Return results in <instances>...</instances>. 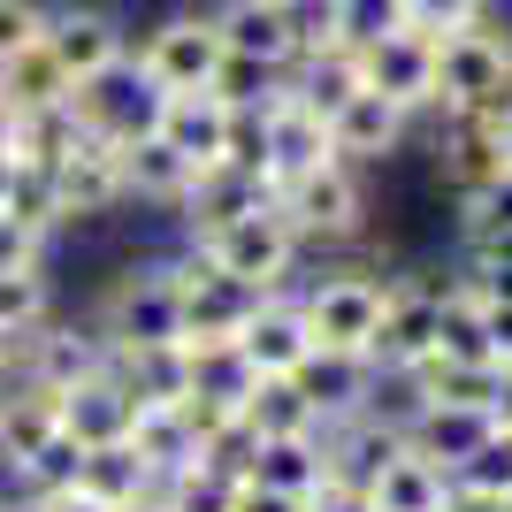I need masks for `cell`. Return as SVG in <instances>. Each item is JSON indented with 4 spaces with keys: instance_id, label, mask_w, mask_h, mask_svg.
<instances>
[{
    "instance_id": "42",
    "label": "cell",
    "mask_w": 512,
    "mask_h": 512,
    "mask_svg": "<svg viewBox=\"0 0 512 512\" xmlns=\"http://www.w3.org/2000/svg\"><path fill=\"white\" fill-rule=\"evenodd\" d=\"M46 245H54L46 230H31V222H16V214H0V276H39Z\"/></svg>"
},
{
    "instance_id": "58",
    "label": "cell",
    "mask_w": 512,
    "mask_h": 512,
    "mask_svg": "<svg viewBox=\"0 0 512 512\" xmlns=\"http://www.w3.org/2000/svg\"><path fill=\"white\" fill-rule=\"evenodd\" d=\"M505 367H512V360H505Z\"/></svg>"
},
{
    "instance_id": "7",
    "label": "cell",
    "mask_w": 512,
    "mask_h": 512,
    "mask_svg": "<svg viewBox=\"0 0 512 512\" xmlns=\"http://www.w3.org/2000/svg\"><path fill=\"white\" fill-rule=\"evenodd\" d=\"M169 268H176V291H184V344H237V329H245L253 306L268 299V291H253V283L222 276L199 245H176Z\"/></svg>"
},
{
    "instance_id": "48",
    "label": "cell",
    "mask_w": 512,
    "mask_h": 512,
    "mask_svg": "<svg viewBox=\"0 0 512 512\" xmlns=\"http://www.w3.org/2000/svg\"><path fill=\"white\" fill-rule=\"evenodd\" d=\"M237 512H314L306 497H283V490H253V482H237Z\"/></svg>"
},
{
    "instance_id": "39",
    "label": "cell",
    "mask_w": 512,
    "mask_h": 512,
    "mask_svg": "<svg viewBox=\"0 0 512 512\" xmlns=\"http://www.w3.org/2000/svg\"><path fill=\"white\" fill-rule=\"evenodd\" d=\"M398 23H406V31H428V39H444V31L490 23V0H398Z\"/></svg>"
},
{
    "instance_id": "13",
    "label": "cell",
    "mask_w": 512,
    "mask_h": 512,
    "mask_svg": "<svg viewBox=\"0 0 512 512\" xmlns=\"http://www.w3.org/2000/svg\"><path fill=\"white\" fill-rule=\"evenodd\" d=\"M360 62H367V85L390 92V100L406 107V115L436 107V39H428V31H406V23H390V31L360 39Z\"/></svg>"
},
{
    "instance_id": "1",
    "label": "cell",
    "mask_w": 512,
    "mask_h": 512,
    "mask_svg": "<svg viewBox=\"0 0 512 512\" xmlns=\"http://www.w3.org/2000/svg\"><path fill=\"white\" fill-rule=\"evenodd\" d=\"M92 329L107 337V352H146V344H184V291H176L169 253L161 260H130L123 276L100 291Z\"/></svg>"
},
{
    "instance_id": "56",
    "label": "cell",
    "mask_w": 512,
    "mask_h": 512,
    "mask_svg": "<svg viewBox=\"0 0 512 512\" xmlns=\"http://www.w3.org/2000/svg\"><path fill=\"white\" fill-rule=\"evenodd\" d=\"M8 176H16V153H0V207H8Z\"/></svg>"
},
{
    "instance_id": "6",
    "label": "cell",
    "mask_w": 512,
    "mask_h": 512,
    "mask_svg": "<svg viewBox=\"0 0 512 512\" xmlns=\"http://www.w3.org/2000/svg\"><path fill=\"white\" fill-rule=\"evenodd\" d=\"M138 69H146L161 92H207L214 62H222V31H214V8H176V16L146 23L130 39Z\"/></svg>"
},
{
    "instance_id": "21",
    "label": "cell",
    "mask_w": 512,
    "mask_h": 512,
    "mask_svg": "<svg viewBox=\"0 0 512 512\" xmlns=\"http://www.w3.org/2000/svg\"><path fill=\"white\" fill-rule=\"evenodd\" d=\"M54 428H62V390L16 375V383L0 390V467H23Z\"/></svg>"
},
{
    "instance_id": "24",
    "label": "cell",
    "mask_w": 512,
    "mask_h": 512,
    "mask_svg": "<svg viewBox=\"0 0 512 512\" xmlns=\"http://www.w3.org/2000/svg\"><path fill=\"white\" fill-rule=\"evenodd\" d=\"M153 130H161L192 169H214V161H222V138H230V107L214 100V92H169Z\"/></svg>"
},
{
    "instance_id": "33",
    "label": "cell",
    "mask_w": 512,
    "mask_h": 512,
    "mask_svg": "<svg viewBox=\"0 0 512 512\" xmlns=\"http://www.w3.org/2000/svg\"><path fill=\"white\" fill-rule=\"evenodd\" d=\"M85 138V123H77V107L54 100V107H23L16 115V161H39V169H54L69 146Z\"/></svg>"
},
{
    "instance_id": "2",
    "label": "cell",
    "mask_w": 512,
    "mask_h": 512,
    "mask_svg": "<svg viewBox=\"0 0 512 512\" xmlns=\"http://www.w3.org/2000/svg\"><path fill=\"white\" fill-rule=\"evenodd\" d=\"M184 245H199L222 276L253 283V291H291V268H299V253H306L299 230L283 222L276 199H268V207H253V214H237V222H222V230L184 237Z\"/></svg>"
},
{
    "instance_id": "10",
    "label": "cell",
    "mask_w": 512,
    "mask_h": 512,
    "mask_svg": "<svg viewBox=\"0 0 512 512\" xmlns=\"http://www.w3.org/2000/svg\"><path fill=\"white\" fill-rule=\"evenodd\" d=\"M54 199H62V222H100V214H123L130 192H123V146L115 138H77V146L54 161Z\"/></svg>"
},
{
    "instance_id": "12",
    "label": "cell",
    "mask_w": 512,
    "mask_h": 512,
    "mask_svg": "<svg viewBox=\"0 0 512 512\" xmlns=\"http://www.w3.org/2000/svg\"><path fill=\"white\" fill-rule=\"evenodd\" d=\"M268 184H291V176L321 169V161H337V146H329V115H321L314 100H306L291 77H283L276 92H268Z\"/></svg>"
},
{
    "instance_id": "35",
    "label": "cell",
    "mask_w": 512,
    "mask_h": 512,
    "mask_svg": "<svg viewBox=\"0 0 512 512\" xmlns=\"http://www.w3.org/2000/svg\"><path fill=\"white\" fill-rule=\"evenodd\" d=\"M161 505L169 512H237V474L214 467V459H192L184 474L161 482Z\"/></svg>"
},
{
    "instance_id": "38",
    "label": "cell",
    "mask_w": 512,
    "mask_h": 512,
    "mask_svg": "<svg viewBox=\"0 0 512 512\" xmlns=\"http://www.w3.org/2000/svg\"><path fill=\"white\" fill-rule=\"evenodd\" d=\"M46 314H54V283H46V268H39V276H0V337L23 344Z\"/></svg>"
},
{
    "instance_id": "25",
    "label": "cell",
    "mask_w": 512,
    "mask_h": 512,
    "mask_svg": "<svg viewBox=\"0 0 512 512\" xmlns=\"http://www.w3.org/2000/svg\"><path fill=\"white\" fill-rule=\"evenodd\" d=\"M214 31H222L230 54H253V62H268V69H291V62H299L291 23H283L276 0H222V8H214Z\"/></svg>"
},
{
    "instance_id": "29",
    "label": "cell",
    "mask_w": 512,
    "mask_h": 512,
    "mask_svg": "<svg viewBox=\"0 0 512 512\" xmlns=\"http://www.w3.org/2000/svg\"><path fill=\"white\" fill-rule=\"evenodd\" d=\"M245 436H314L321 413L314 398L299 390V375H253V390H245Z\"/></svg>"
},
{
    "instance_id": "27",
    "label": "cell",
    "mask_w": 512,
    "mask_h": 512,
    "mask_svg": "<svg viewBox=\"0 0 512 512\" xmlns=\"http://www.w3.org/2000/svg\"><path fill=\"white\" fill-rule=\"evenodd\" d=\"M115 367H123V383L138 406H184L199 390V360L192 344H146V352H115Z\"/></svg>"
},
{
    "instance_id": "28",
    "label": "cell",
    "mask_w": 512,
    "mask_h": 512,
    "mask_svg": "<svg viewBox=\"0 0 512 512\" xmlns=\"http://www.w3.org/2000/svg\"><path fill=\"white\" fill-rule=\"evenodd\" d=\"M130 451L146 459L153 490H161L169 474H184L199 459V436H192V421H184V406H138L130 413Z\"/></svg>"
},
{
    "instance_id": "50",
    "label": "cell",
    "mask_w": 512,
    "mask_h": 512,
    "mask_svg": "<svg viewBox=\"0 0 512 512\" xmlns=\"http://www.w3.org/2000/svg\"><path fill=\"white\" fill-rule=\"evenodd\" d=\"M46 512H115V505H100L92 490H54V497H46Z\"/></svg>"
},
{
    "instance_id": "45",
    "label": "cell",
    "mask_w": 512,
    "mask_h": 512,
    "mask_svg": "<svg viewBox=\"0 0 512 512\" xmlns=\"http://www.w3.org/2000/svg\"><path fill=\"white\" fill-rule=\"evenodd\" d=\"M314 512H375V497H367V482H352V474H329L314 490Z\"/></svg>"
},
{
    "instance_id": "57",
    "label": "cell",
    "mask_w": 512,
    "mask_h": 512,
    "mask_svg": "<svg viewBox=\"0 0 512 512\" xmlns=\"http://www.w3.org/2000/svg\"><path fill=\"white\" fill-rule=\"evenodd\" d=\"M497 512H512V497H505V505H497Z\"/></svg>"
},
{
    "instance_id": "54",
    "label": "cell",
    "mask_w": 512,
    "mask_h": 512,
    "mask_svg": "<svg viewBox=\"0 0 512 512\" xmlns=\"http://www.w3.org/2000/svg\"><path fill=\"white\" fill-rule=\"evenodd\" d=\"M16 383V337H0V390Z\"/></svg>"
},
{
    "instance_id": "30",
    "label": "cell",
    "mask_w": 512,
    "mask_h": 512,
    "mask_svg": "<svg viewBox=\"0 0 512 512\" xmlns=\"http://www.w3.org/2000/svg\"><path fill=\"white\" fill-rule=\"evenodd\" d=\"M291 85L306 92V100L329 115V107H344L352 92L367 85V62H360V39H329V46H314V54H299V62L283 69Z\"/></svg>"
},
{
    "instance_id": "11",
    "label": "cell",
    "mask_w": 512,
    "mask_h": 512,
    "mask_svg": "<svg viewBox=\"0 0 512 512\" xmlns=\"http://www.w3.org/2000/svg\"><path fill=\"white\" fill-rule=\"evenodd\" d=\"M46 54H54L69 77H92V69L130 54V23L115 16L107 0H54V8H46Z\"/></svg>"
},
{
    "instance_id": "18",
    "label": "cell",
    "mask_w": 512,
    "mask_h": 512,
    "mask_svg": "<svg viewBox=\"0 0 512 512\" xmlns=\"http://www.w3.org/2000/svg\"><path fill=\"white\" fill-rule=\"evenodd\" d=\"M406 107L390 100V92H375V85H360L344 107H329V146H337V161H383V153H398V138H406Z\"/></svg>"
},
{
    "instance_id": "52",
    "label": "cell",
    "mask_w": 512,
    "mask_h": 512,
    "mask_svg": "<svg viewBox=\"0 0 512 512\" xmlns=\"http://www.w3.org/2000/svg\"><path fill=\"white\" fill-rule=\"evenodd\" d=\"M0 512H46V497H31V490H8V497H0Z\"/></svg>"
},
{
    "instance_id": "16",
    "label": "cell",
    "mask_w": 512,
    "mask_h": 512,
    "mask_svg": "<svg viewBox=\"0 0 512 512\" xmlns=\"http://www.w3.org/2000/svg\"><path fill=\"white\" fill-rule=\"evenodd\" d=\"M237 352L253 375H299L314 360V337H306V314H299V291H268L253 306V321L237 329Z\"/></svg>"
},
{
    "instance_id": "36",
    "label": "cell",
    "mask_w": 512,
    "mask_h": 512,
    "mask_svg": "<svg viewBox=\"0 0 512 512\" xmlns=\"http://www.w3.org/2000/svg\"><path fill=\"white\" fill-rule=\"evenodd\" d=\"M0 214H16V222H31V230H69L62 222V199H54V169H39V161H16V176H8V207Z\"/></svg>"
},
{
    "instance_id": "15",
    "label": "cell",
    "mask_w": 512,
    "mask_h": 512,
    "mask_svg": "<svg viewBox=\"0 0 512 512\" xmlns=\"http://www.w3.org/2000/svg\"><path fill=\"white\" fill-rule=\"evenodd\" d=\"M337 474V451H329V436H253V451H245V467H237V482H253V490H283V497H306L314 505V490Z\"/></svg>"
},
{
    "instance_id": "46",
    "label": "cell",
    "mask_w": 512,
    "mask_h": 512,
    "mask_svg": "<svg viewBox=\"0 0 512 512\" xmlns=\"http://www.w3.org/2000/svg\"><path fill=\"white\" fill-rule=\"evenodd\" d=\"M467 268H512V222L505 230H467Z\"/></svg>"
},
{
    "instance_id": "43",
    "label": "cell",
    "mask_w": 512,
    "mask_h": 512,
    "mask_svg": "<svg viewBox=\"0 0 512 512\" xmlns=\"http://www.w3.org/2000/svg\"><path fill=\"white\" fill-rule=\"evenodd\" d=\"M46 8H54V0H0V62L46 39Z\"/></svg>"
},
{
    "instance_id": "5",
    "label": "cell",
    "mask_w": 512,
    "mask_h": 512,
    "mask_svg": "<svg viewBox=\"0 0 512 512\" xmlns=\"http://www.w3.org/2000/svg\"><path fill=\"white\" fill-rule=\"evenodd\" d=\"M276 207H283V222L299 230V245H344V237H360V222H367V192H360V169H352V161H321V169L276 184Z\"/></svg>"
},
{
    "instance_id": "20",
    "label": "cell",
    "mask_w": 512,
    "mask_h": 512,
    "mask_svg": "<svg viewBox=\"0 0 512 512\" xmlns=\"http://www.w3.org/2000/svg\"><path fill=\"white\" fill-rule=\"evenodd\" d=\"M192 161L161 138V130H146V138H130L123 146V192H130V207H161V214H176L184 207V192H192Z\"/></svg>"
},
{
    "instance_id": "8",
    "label": "cell",
    "mask_w": 512,
    "mask_h": 512,
    "mask_svg": "<svg viewBox=\"0 0 512 512\" xmlns=\"http://www.w3.org/2000/svg\"><path fill=\"white\" fill-rule=\"evenodd\" d=\"M505 92H512V39H497L490 23H467V31L436 39V115L497 107Z\"/></svg>"
},
{
    "instance_id": "55",
    "label": "cell",
    "mask_w": 512,
    "mask_h": 512,
    "mask_svg": "<svg viewBox=\"0 0 512 512\" xmlns=\"http://www.w3.org/2000/svg\"><path fill=\"white\" fill-rule=\"evenodd\" d=\"M115 512H169V505H161V490H146V497H130V505H115Z\"/></svg>"
},
{
    "instance_id": "47",
    "label": "cell",
    "mask_w": 512,
    "mask_h": 512,
    "mask_svg": "<svg viewBox=\"0 0 512 512\" xmlns=\"http://www.w3.org/2000/svg\"><path fill=\"white\" fill-rule=\"evenodd\" d=\"M482 299V291H474ZM482 329H490V352H497V367L512 360V299H482Z\"/></svg>"
},
{
    "instance_id": "26",
    "label": "cell",
    "mask_w": 512,
    "mask_h": 512,
    "mask_svg": "<svg viewBox=\"0 0 512 512\" xmlns=\"http://www.w3.org/2000/svg\"><path fill=\"white\" fill-rule=\"evenodd\" d=\"M406 444L421 451V459H436V467H467L474 451L490 444V413H474V406H413L406 421Z\"/></svg>"
},
{
    "instance_id": "51",
    "label": "cell",
    "mask_w": 512,
    "mask_h": 512,
    "mask_svg": "<svg viewBox=\"0 0 512 512\" xmlns=\"http://www.w3.org/2000/svg\"><path fill=\"white\" fill-rule=\"evenodd\" d=\"M482 115H490V123H497V146H505V161H512V92H505V100H497V107H482Z\"/></svg>"
},
{
    "instance_id": "44",
    "label": "cell",
    "mask_w": 512,
    "mask_h": 512,
    "mask_svg": "<svg viewBox=\"0 0 512 512\" xmlns=\"http://www.w3.org/2000/svg\"><path fill=\"white\" fill-rule=\"evenodd\" d=\"M459 207H467V230H505V222H512V161L474 199H459Z\"/></svg>"
},
{
    "instance_id": "14",
    "label": "cell",
    "mask_w": 512,
    "mask_h": 512,
    "mask_svg": "<svg viewBox=\"0 0 512 512\" xmlns=\"http://www.w3.org/2000/svg\"><path fill=\"white\" fill-rule=\"evenodd\" d=\"M115 352H107V337L92 329V321H62V314H46L31 337L16 344V375H31V383L46 390H69L77 375H92V367H107Z\"/></svg>"
},
{
    "instance_id": "49",
    "label": "cell",
    "mask_w": 512,
    "mask_h": 512,
    "mask_svg": "<svg viewBox=\"0 0 512 512\" xmlns=\"http://www.w3.org/2000/svg\"><path fill=\"white\" fill-rule=\"evenodd\" d=\"M467 283L482 299H512V268H467Z\"/></svg>"
},
{
    "instance_id": "32",
    "label": "cell",
    "mask_w": 512,
    "mask_h": 512,
    "mask_svg": "<svg viewBox=\"0 0 512 512\" xmlns=\"http://www.w3.org/2000/svg\"><path fill=\"white\" fill-rule=\"evenodd\" d=\"M77 490H92L100 505H130V497L153 490V474H146V459H138V451H130V436H123V444H92V451H85Z\"/></svg>"
},
{
    "instance_id": "3",
    "label": "cell",
    "mask_w": 512,
    "mask_h": 512,
    "mask_svg": "<svg viewBox=\"0 0 512 512\" xmlns=\"http://www.w3.org/2000/svg\"><path fill=\"white\" fill-rule=\"evenodd\" d=\"M383 299H390V276H360V268H337L299 291V314H306V337L314 352H344V360H367V344L383 329Z\"/></svg>"
},
{
    "instance_id": "19",
    "label": "cell",
    "mask_w": 512,
    "mask_h": 512,
    "mask_svg": "<svg viewBox=\"0 0 512 512\" xmlns=\"http://www.w3.org/2000/svg\"><path fill=\"white\" fill-rule=\"evenodd\" d=\"M436 161H444V184H451V192L474 199L497 169H505L497 123L482 115V107H451V115H444V138H436Z\"/></svg>"
},
{
    "instance_id": "9",
    "label": "cell",
    "mask_w": 512,
    "mask_h": 512,
    "mask_svg": "<svg viewBox=\"0 0 512 512\" xmlns=\"http://www.w3.org/2000/svg\"><path fill=\"white\" fill-rule=\"evenodd\" d=\"M436 314H444V283H421V276H390V299H383V329L367 344V367L375 375H406L436 352Z\"/></svg>"
},
{
    "instance_id": "37",
    "label": "cell",
    "mask_w": 512,
    "mask_h": 512,
    "mask_svg": "<svg viewBox=\"0 0 512 512\" xmlns=\"http://www.w3.org/2000/svg\"><path fill=\"white\" fill-rule=\"evenodd\" d=\"M276 85H283V69L253 62V54H230V46H222V62H214V77H207V92L222 107H260Z\"/></svg>"
},
{
    "instance_id": "34",
    "label": "cell",
    "mask_w": 512,
    "mask_h": 512,
    "mask_svg": "<svg viewBox=\"0 0 512 512\" xmlns=\"http://www.w3.org/2000/svg\"><path fill=\"white\" fill-rule=\"evenodd\" d=\"M77 467H85V444L69 436V428H54L23 467H8V482L16 490H31V497H54V490H77Z\"/></svg>"
},
{
    "instance_id": "31",
    "label": "cell",
    "mask_w": 512,
    "mask_h": 512,
    "mask_svg": "<svg viewBox=\"0 0 512 512\" xmlns=\"http://www.w3.org/2000/svg\"><path fill=\"white\" fill-rule=\"evenodd\" d=\"M69 85H77V77H69V69L46 54V39L0 62V100L16 107V115H23V107H54V100H69Z\"/></svg>"
},
{
    "instance_id": "17",
    "label": "cell",
    "mask_w": 512,
    "mask_h": 512,
    "mask_svg": "<svg viewBox=\"0 0 512 512\" xmlns=\"http://www.w3.org/2000/svg\"><path fill=\"white\" fill-rule=\"evenodd\" d=\"M130 413H138V398H130V383H123V367L107 360V367H92V375H77V383L62 390V428L77 436V444H123L130 436Z\"/></svg>"
},
{
    "instance_id": "53",
    "label": "cell",
    "mask_w": 512,
    "mask_h": 512,
    "mask_svg": "<svg viewBox=\"0 0 512 512\" xmlns=\"http://www.w3.org/2000/svg\"><path fill=\"white\" fill-rule=\"evenodd\" d=\"M0 153H16V107L0 100Z\"/></svg>"
},
{
    "instance_id": "40",
    "label": "cell",
    "mask_w": 512,
    "mask_h": 512,
    "mask_svg": "<svg viewBox=\"0 0 512 512\" xmlns=\"http://www.w3.org/2000/svg\"><path fill=\"white\" fill-rule=\"evenodd\" d=\"M260 107H230V138H222V161L245 169V176H268V115Z\"/></svg>"
},
{
    "instance_id": "41",
    "label": "cell",
    "mask_w": 512,
    "mask_h": 512,
    "mask_svg": "<svg viewBox=\"0 0 512 512\" xmlns=\"http://www.w3.org/2000/svg\"><path fill=\"white\" fill-rule=\"evenodd\" d=\"M276 8H283V23H291V46H299V54L344 39V0H276Z\"/></svg>"
},
{
    "instance_id": "22",
    "label": "cell",
    "mask_w": 512,
    "mask_h": 512,
    "mask_svg": "<svg viewBox=\"0 0 512 512\" xmlns=\"http://www.w3.org/2000/svg\"><path fill=\"white\" fill-rule=\"evenodd\" d=\"M299 390L314 398L321 428H344V421H360L367 398H375V367H367V360H344V352H314V360L299 367Z\"/></svg>"
},
{
    "instance_id": "23",
    "label": "cell",
    "mask_w": 512,
    "mask_h": 512,
    "mask_svg": "<svg viewBox=\"0 0 512 512\" xmlns=\"http://www.w3.org/2000/svg\"><path fill=\"white\" fill-rule=\"evenodd\" d=\"M367 497H375V512H444L451 474L436 467V459H421L413 444H398L383 467L367 474Z\"/></svg>"
},
{
    "instance_id": "4",
    "label": "cell",
    "mask_w": 512,
    "mask_h": 512,
    "mask_svg": "<svg viewBox=\"0 0 512 512\" xmlns=\"http://www.w3.org/2000/svg\"><path fill=\"white\" fill-rule=\"evenodd\" d=\"M161 100H169V92L138 69V54H123V62H107V69H92V77H77V85H69L77 123H85L92 138H115V146L146 138V130L161 123Z\"/></svg>"
}]
</instances>
